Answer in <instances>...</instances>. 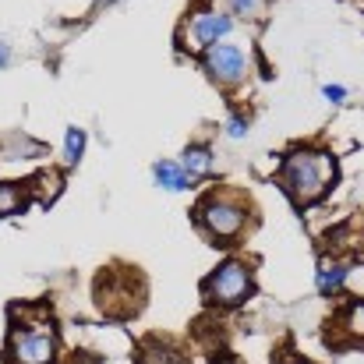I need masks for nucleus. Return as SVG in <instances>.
Here are the masks:
<instances>
[{
  "label": "nucleus",
  "instance_id": "nucleus-1",
  "mask_svg": "<svg viewBox=\"0 0 364 364\" xmlns=\"http://www.w3.org/2000/svg\"><path fill=\"white\" fill-rule=\"evenodd\" d=\"M279 177H283L287 195L297 205H311V202H318L326 195L329 181L336 177V166H333V159L326 152H294L283 163Z\"/></svg>",
  "mask_w": 364,
  "mask_h": 364
},
{
  "label": "nucleus",
  "instance_id": "nucleus-2",
  "mask_svg": "<svg viewBox=\"0 0 364 364\" xmlns=\"http://www.w3.org/2000/svg\"><path fill=\"white\" fill-rule=\"evenodd\" d=\"M205 71H209L220 85H237L244 75H247V57H244V50L237 43L220 39V43L205 46Z\"/></svg>",
  "mask_w": 364,
  "mask_h": 364
},
{
  "label": "nucleus",
  "instance_id": "nucleus-3",
  "mask_svg": "<svg viewBox=\"0 0 364 364\" xmlns=\"http://www.w3.org/2000/svg\"><path fill=\"white\" fill-rule=\"evenodd\" d=\"M247 290H251L247 269L237 265V262L220 265V269L209 276V283H205V294H209L213 301H220V304H241L244 297H247Z\"/></svg>",
  "mask_w": 364,
  "mask_h": 364
},
{
  "label": "nucleus",
  "instance_id": "nucleus-4",
  "mask_svg": "<svg viewBox=\"0 0 364 364\" xmlns=\"http://www.w3.org/2000/svg\"><path fill=\"white\" fill-rule=\"evenodd\" d=\"M198 220H202L205 230H213L216 237H234L244 227V209L237 202H227V198H209V202L198 209Z\"/></svg>",
  "mask_w": 364,
  "mask_h": 364
},
{
  "label": "nucleus",
  "instance_id": "nucleus-5",
  "mask_svg": "<svg viewBox=\"0 0 364 364\" xmlns=\"http://www.w3.org/2000/svg\"><path fill=\"white\" fill-rule=\"evenodd\" d=\"M234 28V21L220 11H205V14H195L191 25H188V50H205L220 39H227Z\"/></svg>",
  "mask_w": 364,
  "mask_h": 364
},
{
  "label": "nucleus",
  "instance_id": "nucleus-6",
  "mask_svg": "<svg viewBox=\"0 0 364 364\" xmlns=\"http://www.w3.org/2000/svg\"><path fill=\"white\" fill-rule=\"evenodd\" d=\"M11 354L18 364H50L53 361V336L43 329H25L14 333L11 340Z\"/></svg>",
  "mask_w": 364,
  "mask_h": 364
},
{
  "label": "nucleus",
  "instance_id": "nucleus-7",
  "mask_svg": "<svg viewBox=\"0 0 364 364\" xmlns=\"http://www.w3.org/2000/svg\"><path fill=\"white\" fill-rule=\"evenodd\" d=\"M152 177H156V184L159 188H166V191H184L188 188V173L177 166V163H170V159H163V163H156L152 166Z\"/></svg>",
  "mask_w": 364,
  "mask_h": 364
},
{
  "label": "nucleus",
  "instance_id": "nucleus-8",
  "mask_svg": "<svg viewBox=\"0 0 364 364\" xmlns=\"http://www.w3.org/2000/svg\"><path fill=\"white\" fill-rule=\"evenodd\" d=\"M191 181L195 177H205L209 170H213V156H209V149H202V145H195V149H188L184 152V166H181Z\"/></svg>",
  "mask_w": 364,
  "mask_h": 364
},
{
  "label": "nucleus",
  "instance_id": "nucleus-9",
  "mask_svg": "<svg viewBox=\"0 0 364 364\" xmlns=\"http://www.w3.org/2000/svg\"><path fill=\"white\" fill-rule=\"evenodd\" d=\"M343 279H347V269H343V265L322 269V272H318V290H322V294H336V290L343 287Z\"/></svg>",
  "mask_w": 364,
  "mask_h": 364
},
{
  "label": "nucleus",
  "instance_id": "nucleus-10",
  "mask_svg": "<svg viewBox=\"0 0 364 364\" xmlns=\"http://www.w3.org/2000/svg\"><path fill=\"white\" fill-rule=\"evenodd\" d=\"M21 188L18 184H0V216H11L21 209Z\"/></svg>",
  "mask_w": 364,
  "mask_h": 364
},
{
  "label": "nucleus",
  "instance_id": "nucleus-11",
  "mask_svg": "<svg viewBox=\"0 0 364 364\" xmlns=\"http://www.w3.org/2000/svg\"><path fill=\"white\" fill-rule=\"evenodd\" d=\"M227 4H230L234 14H241L247 21H255V18L262 14V7H265V0H227Z\"/></svg>",
  "mask_w": 364,
  "mask_h": 364
},
{
  "label": "nucleus",
  "instance_id": "nucleus-12",
  "mask_svg": "<svg viewBox=\"0 0 364 364\" xmlns=\"http://www.w3.org/2000/svg\"><path fill=\"white\" fill-rule=\"evenodd\" d=\"M82 149H85V131H78V127H71V131H68V149H64V156H68V163H78V156H82Z\"/></svg>",
  "mask_w": 364,
  "mask_h": 364
},
{
  "label": "nucleus",
  "instance_id": "nucleus-13",
  "mask_svg": "<svg viewBox=\"0 0 364 364\" xmlns=\"http://www.w3.org/2000/svg\"><path fill=\"white\" fill-rule=\"evenodd\" d=\"M350 326H354L358 336H364V304H354V308H350Z\"/></svg>",
  "mask_w": 364,
  "mask_h": 364
},
{
  "label": "nucleus",
  "instance_id": "nucleus-14",
  "mask_svg": "<svg viewBox=\"0 0 364 364\" xmlns=\"http://www.w3.org/2000/svg\"><path fill=\"white\" fill-rule=\"evenodd\" d=\"M322 92H326V100H329V103H340V100H343V96H347V92H343V89H340V85H326V89H322Z\"/></svg>",
  "mask_w": 364,
  "mask_h": 364
},
{
  "label": "nucleus",
  "instance_id": "nucleus-15",
  "mask_svg": "<svg viewBox=\"0 0 364 364\" xmlns=\"http://www.w3.org/2000/svg\"><path fill=\"white\" fill-rule=\"evenodd\" d=\"M241 134H244V121L234 117V121H230V138H241Z\"/></svg>",
  "mask_w": 364,
  "mask_h": 364
},
{
  "label": "nucleus",
  "instance_id": "nucleus-16",
  "mask_svg": "<svg viewBox=\"0 0 364 364\" xmlns=\"http://www.w3.org/2000/svg\"><path fill=\"white\" fill-rule=\"evenodd\" d=\"M0 68H7V46L0 43Z\"/></svg>",
  "mask_w": 364,
  "mask_h": 364
},
{
  "label": "nucleus",
  "instance_id": "nucleus-17",
  "mask_svg": "<svg viewBox=\"0 0 364 364\" xmlns=\"http://www.w3.org/2000/svg\"><path fill=\"white\" fill-rule=\"evenodd\" d=\"M223 364H234V361H223Z\"/></svg>",
  "mask_w": 364,
  "mask_h": 364
},
{
  "label": "nucleus",
  "instance_id": "nucleus-18",
  "mask_svg": "<svg viewBox=\"0 0 364 364\" xmlns=\"http://www.w3.org/2000/svg\"><path fill=\"white\" fill-rule=\"evenodd\" d=\"M103 4H110V0H103Z\"/></svg>",
  "mask_w": 364,
  "mask_h": 364
}]
</instances>
